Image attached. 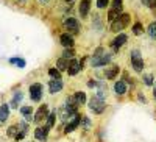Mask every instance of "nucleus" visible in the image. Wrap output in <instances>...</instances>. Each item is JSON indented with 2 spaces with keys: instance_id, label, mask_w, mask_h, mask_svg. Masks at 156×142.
I'll return each instance as SVG.
<instances>
[{
  "instance_id": "nucleus-1",
  "label": "nucleus",
  "mask_w": 156,
  "mask_h": 142,
  "mask_svg": "<svg viewBox=\"0 0 156 142\" xmlns=\"http://www.w3.org/2000/svg\"><path fill=\"white\" fill-rule=\"evenodd\" d=\"M122 9H123V2L122 0H112V5H111V8L108 11V20L114 22L117 17L120 16Z\"/></svg>"
},
{
  "instance_id": "nucleus-2",
  "label": "nucleus",
  "mask_w": 156,
  "mask_h": 142,
  "mask_svg": "<svg viewBox=\"0 0 156 142\" xmlns=\"http://www.w3.org/2000/svg\"><path fill=\"white\" fill-rule=\"evenodd\" d=\"M129 14H120L119 17H117L112 23H111V30L112 31H122L125 27H128V23H129Z\"/></svg>"
},
{
  "instance_id": "nucleus-3",
  "label": "nucleus",
  "mask_w": 156,
  "mask_h": 142,
  "mask_svg": "<svg viewBox=\"0 0 156 142\" xmlns=\"http://www.w3.org/2000/svg\"><path fill=\"white\" fill-rule=\"evenodd\" d=\"M105 108H106L105 100H101V98H98V97H92V98H90V101H89V109L92 111L94 114H101L103 111H105Z\"/></svg>"
},
{
  "instance_id": "nucleus-4",
  "label": "nucleus",
  "mask_w": 156,
  "mask_h": 142,
  "mask_svg": "<svg viewBox=\"0 0 156 142\" xmlns=\"http://www.w3.org/2000/svg\"><path fill=\"white\" fill-rule=\"evenodd\" d=\"M131 64H133V69L136 72H142V70H144V59H142L139 50H133L131 51Z\"/></svg>"
},
{
  "instance_id": "nucleus-5",
  "label": "nucleus",
  "mask_w": 156,
  "mask_h": 142,
  "mask_svg": "<svg viewBox=\"0 0 156 142\" xmlns=\"http://www.w3.org/2000/svg\"><path fill=\"white\" fill-rule=\"evenodd\" d=\"M30 97L33 101H39L42 97V84L41 83H34L30 86Z\"/></svg>"
},
{
  "instance_id": "nucleus-6",
  "label": "nucleus",
  "mask_w": 156,
  "mask_h": 142,
  "mask_svg": "<svg viewBox=\"0 0 156 142\" xmlns=\"http://www.w3.org/2000/svg\"><path fill=\"white\" fill-rule=\"evenodd\" d=\"M48 106L47 105H42V106H39V109L36 111V114H34V117H33V120L36 122V123H41L42 120H45L47 117H48Z\"/></svg>"
},
{
  "instance_id": "nucleus-7",
  "label": "nucleus",
  "mask_w": 156,
  "mask_h": 142,
  "mask_svg": "<svg viewBox=\"0 0 156 142\" xmlns=\"http://www.w3.org/2000/svg\"><path fill=\"white\" fill-rule=\"evenodd\" d=\"M109 61H111V55H108V53L101 55V56H94V58H92V66H94V67L106 66Z\"/></svg>"
},
{
  "instance_id": "nucleus-8",
  "label": "nucleus",
  "mask_w": 156,
  "mask_h": 142,
  "mask_svg": "<svg viewBox=\"0 0 156 142\" xmlns=\"http://www.w3.org/2000/svg\"><path fill=\"white\" fill-rule=\"evenodd\" d=\"M80 120H81V117H80V115H78V112L75 114V115H72V120L66 125V128H64V133H72L73 130H75V128L78 126V125H80Z\"/></svg>"
},
{
  "instance_id": "nucleus-9",
  "label": "nucleus",
  "mask_w": 156,
  "mask_h": 142,
  "mask_svg": "<svg viewBox=\"0 0 156 142\" xmlns=\"http://www.w3.org/2000/svg\"><path fill=\"white\" fill-rule=\"evenodd\" d=\"M64 27H66L69 31H72V33H78V22L73 17H69V19L64 20Z\"/></svg>"
},
{
  "instance_id": "nucleus-10",
  "label": "nucleus",
  "mask_w": 156,
  "mask_h": 142,
  "mask_svg": "<svg viewBox=\"0 0 156 142\" xmlns=\"http://www.w3.org/2000/svg\"><path fill=\"white\" fill-rule=\"evenodd\" d=\"M80 70H81L80 62H78L76 59H70V61H69V66H67V73H69V75H76Z\"/></svg>"
},
{
  "instance_id": "nucleus-11",
  "label": "nucleus",
  "mask_w": 156,
  "mask_h": 142,
  "mask_svg": "<svg viewBox=\"0 0 156 142\" xmlns=\"http://www.w3.org/2000/svg\"><path fill=\"white\" fill-rule=\"evenodd\" d=\"M47 136H48V130L44 126V128H36L34 130V137L37 139V140H41V142H45L47 140Z\"/></svg>"
},
{
  "instance_id": "nucleus-12",
  "label": "nucleus",
  "mask_w": 156,
  "mask_h": 142,
  "mask_svg": "<svg viewBox=\"0 0 156 142\" xmlns=\"http://www.w3.org/2000/svg\"><path fill=\"white\" fill-rule=\"evenodd\" d=\"M126 39H128V37H126V34L120 33V34L117 36L114 41H112V48H114V50H119V48H120V47H122V45L126 42Z\"/></svg>"
},
{
  "instance_id": "nucleus-13",
  "label": "nucleus",
  "mask_w": 156,
  "mask_h": 142,
  "mask_svg": "<svg viewBox=\"0 0 156 142\" xmlns=\"http://www.w3.org/2000/svg\"><path fill=\"white\" fill-rule=\"evenodd\" d=\"M48 89H50V94H56L62 89V81L61 80H51L48 83Z\"/></svg>"
},
{
  "instance_id": "nucleus-14",
  "label": "nucleus",
  "mask_w": 156,
  "mask_h": 142,
  "mask_svg": "<svg viewBox=\"0 0 156 142\" xmlns=\"http://www.w3.org/2000/svg\"><path fill=\"white\" fill-rule=\"evenodd\" d=\"M59 41H61L62 47H66V48H72L73 47V37L69 36V34H61Z\"/></svg>"
},
{
  "instance_id": "nucleus-15",
  "label": "nucleus",
  "mask_w": 156,
  "mask_h": 142,
  "mask_svg": "<svg viewBox=\"0 0 156 142\" xmlns=\"http://www.w3.org/2000/svg\"><path fill=\"white\" fill-rule=\"evenodd\" d=\"M89 8H90V0H81V3H80V16L81 17L87 16Z\"/></svg>"
},
{
  "instance_id": "nucleus-16",
  "label": "nucleus",
  "mask_w": 156,
  "mask_h": 142,
  "mask_svg": "<svg viewBox=\"0 0 156 142\" xmlns=\"http://www.w3.org/2000/svg\"><path fill=\"white\" fill-rule=\"evenodd\" d=\"M8 117H9V105L3 103V105L0 106V123H2V122H5Z\"/></svg>"
},
{
  "instance_id": "nucleus-17",
  "label": "nucleus",
  "mask_w": 156,
  "mask_h": 142,
  "mask_svg": "<svg viewBox=\"0 0 156 142\" xmlns=\"http://www.w3.org/2000/svg\"><path fill=\"white\" fill-rule=\"evenodd\" d=\"M114 91H115L117 95H123V94L126 92V84H125V81H117V83L114 84Z\"/></svg>"
},
{
  "instance_id": "nucleus-18",
  "label": "nucleus",
  "mask_w": 156,
  "mask_h": 142,
  "mask_svg": "<svg viewBox=\"0 0 156 142\" xmlns=\"http://www.w3.org/2000/svg\"><path fill=\"white\" fill-rule=\"evenodd\" d=\"M20 114L25 117V120H31L33 119V109H31V106H22L20 108Z\"/></svg>"
},
{
  "instance_id": "nucleus-19",
  "label": "nucleus",
  "mask_w": 156,
  "mask_h": 142,
  "mask_svg": "<svg viewBox=\"0 0 156 142\" xmlns=\"http://www.w3.org/2000/svg\"><path fill=\"white\" fill-rule=\"evenodd\" d=\"M73 98H75V101H76L78 106H80V105H84V103H86V94L81 92V91L75 92V94H73Z\"/></svg>"
},
{
  "instance_id": "nucleus-20",
  "label": "nucleus",
  "mask_w": 156,
  "mask_h": 142,
  "mask_svg": "<svg viewBox=\"0 0 156 142\" xmlns=\"http://www.w3.org/2000/svg\"><path fill=\"white\" fill-rule=\"evenodd\" d=\"M117 73H119V67H117V66H112V67L106 69V72H105V75H106L108 80H114Z\"/></svg>"
},
{
  "instance_id": "nucleus-21",
  "label": "nucleus",
  "mask_w": 156,
  "mask_h": 142,
  "mask_svg": "<svg viewBox=\"0 0 156 142\" xmlns=\"http://www.w3.org/2000/svg\"><path fill=\"white\" fill-rule=\"evenodd\" d=\"M55 119H56V112H50V114H48V117L45 119V120H47V125H45L47 130H50V128L55 125Z\"/></svg>"
},
{
  "instance_id": "nucleus-22",
  "label": "nucleus",
  "mask_w": 156,
  "mask_h": 142,
  "mask_svg": "<svg viewBox=\"0 0 156 142\" xmlns=\"http://www.w3.org/2000/svg\"><path fill=\"white\" fill-rule=\"evenodd\" d=\"M56 66H58V70H67L69 61H67V59H64V58H59L58 62H56Z\"/></svg>"
},
{
  "instance_id": "nucleus-23",
  "label": "nucleus",
  "mask_w": 156,
  "mask_h": 142,
  "mask_svg": "<svg viewBox=\"0 0 156 142\" xmlns=\"http://www.w3.org/2000/svg\"><path fill=\"white\" fill-rule=\"evenodd\" d=\"M48 73L51 76V80H61V73H59V70L56 67H50L48 69Z\"/></svg>"
},
{
  "instance_id": "nucleus-24",
  "label": "nucleus",
  "mask_w": 156,
  "mask_h": 142,
  "mask_svg": "<svg viewBox=\"0 0 156 142\" xmlns=\"http://www.w3.org/2000/svg\"><path fill=\"white\" fill-rule=\"evenodd\" d=\"M73 55H75V51L72 48H67V50H64V53H62V58L64 59H73Z\"/></svg>"
},
{
  "instance_id": "nucleus-25",
  "label": "nucleus",
  "mask_w": 156,
  "mask_h": 142,
  "mask_svg": "<svg viewBox=\"0 0 156 142\" xmlns=\"http://www.w3.org/2000/svg\"><path fill=\"white\" fill-rule=\"evenodd\" d=\"M20 100H22V92L19 91V92H16L14 98H12V101H11V106H12V108H17V101H20Z\"/></svg>"
},
{
  "instance_id": "nucleus-26",
  "label": "nucleus",
  "mask_w": 156,
  "mask_h": 142,
  "mask_svg": "<svg viewBox=\"0 0 156 142\" xmlns=\"http://www.w3.org/2000/svg\"><path fill=\"white\" fill-rule=\"evenodd\" d=\"M148 34L151 37H156V22L150 23V27H148Z\"/></svg>"
},
{
  "instance_id": "nucleus-27",
  "label": "nucleus",
  "mask_w": 156,
  "mask_h": 142,
  "mask_svg": "<svg viewBox=\"0 0 156 142\" xmlns=\"http://www.w3.org/2000/svg\"><path fill=\"white\" fill-rule=\"evenodd\" d=\"M80 123H81V126H83V128H86V130H87V128L90 126V120H89V119L86 117V115H83V117H81Z\"/></svg>"
},
{
  "instance_id": "nucleus-28",
  "label": "nucleus",
  "mask_w": 156,
  "mask_h": 142,
  "mask_svg": "<svg viewBox=\"0 0 156 142\" xmlns=\"http://www.w3.org/2000/svg\"><path fill=\"white\" fill-rule=\"evenodd\" d=\"M142 31H144V28H142V25H140L139 22H136V23H134V27H133V33H134V34H140Z\"/></svg>"
},
{
  "instance_id": "nucleus-29",
  "label": "nucleus",
  "mask_w": 156,
  "mask_h": 142,
  "mask_svg": "<svg viewBox=\"0 0 156 142\" xmlns=\"http://www.w3.org/2000/svg\"><path fill=\"white\" fill-rule=\"evenodd\" d=\"M142 3L147 5L148 8H156V0H142Z\"/></svg>"
},
{
  "instance_id": "nucleus-30",
  "label": "nucleus",
  "mask_w": 156,
  "mask_h": 142,
  "mask_svg": "<svg viewBox=\"0 0 156 142\" xmlns=\"http://www.w3.org/2000/svg\"><path fill=\"white\" fill-rule=\"evenodd\" d=\"M108 3H109V0H97V6L101 8V9H103V8H106Z\"/></svg>"
},
{
  "instance_id": "nucleus-31",
  "label": "nucleus",
  "mask_w": 156,
  "mask_h": 142,
  "mask_svg": "<svg viewBox=\"0 0 156 142\" xmlns=\"http://www.w3.org/2000/svg\"><path fill=\"white\" fill-rule=\"evenodd\" d=\"M144 81H145V84H147V86H151V83H153V76H151V75H145Z\"/></svg>"
},
{
  "instance_id": "nucleus-32",
  "label": "nucleus",
  "mask_w": 156,
  "mask_h": 142,
  "mask_svg": "<svg viewBox=\"0 0 156 142\" xmlns=\"http://www.w3.org/2000/svg\"><path fill=\"white\" fill-rule=\"evenodd\" d=\"M87 84H89V86H90V87H94V86H97V83H95V81H94V80H90V81H89V83H87Z\"/></svg>"
},
{
  "instance_id": "nucleus-33",
  "label": "nucleus",
  "mask_w": 156,
  "mask_h": 142,
  "mask_svg": "<svg viewBox=\"0 0 156 142\" xmlns=\"http://www.w3.org/2000/svg\"><path fill=\"white\" fill-rule=\"evenodd\" d=\"M67 2H72V0H67Z\"/></svg>"
}]
</instances>
